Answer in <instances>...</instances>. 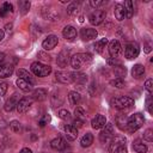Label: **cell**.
Listing matches in <instances>:
<instances>
[{
	"label": "cell",
	"instance_id": "obj_21",
	"mask_svg": "<svg viewBox=\"0 0 153 153\" xmlns=\"http://www.w3.org/2000/svg\"><path fill=\"white\" fill-rule=\"evenodd\" d=\"M48 97V91L45 88H37L32 92V99L33 100H37V102H43Z\"/></svg>",
	"mask_w": 153,
	"mask_h": 153
},
{
	"label": "cell",
	"instance_id": "obj_15",
	"mask_svg": "<svg viewBox=\"0 0 153 153\" xmlns=\"http://www.w3.org/2000/svg\"><path fill=\"white\" fill-rule=\"evenodd\" d=\"M14 72V66L12 63H1L0 65V78L5 79L8 78L13 74Z\"/></svg>",
	"mask_w": 153,
	"mask_h": 153
},
{
	"label": "cell",
	"instance_id": "obj_9",
	"mask_svg": "<svg viewBox=\"0 0 153 153\" xmlns=\"http://www.w3.org/2000/svg\"><path fill=\"white\" fill-rule=\"evenodd\" d=\"M32 103H33V99L31 97H24V98H22V99L18 100L16 109H17V111L19 114H25L31 108Z\"/></svg>",
	"mask_w": 153,
	"mask_h": 153
},
{
	"label": "cell",
	"instance_id": "obj_12",
	"mask_svg": "<svg viewBox=\"0 0 153 153\" xmlns=\"http://www.w3.org/2000/svg\"><path fill=\"white\" fill-rule=\"evenodd\" d=\"M121 50H122V47L117 39H114L109 43V54L111 59H117V56L121 54Z\"/></svg>",
	"mask_w": 153,
	"mask_h": 153
},
{
	"label": "cell",
	"instance_id": "obj_36",
	"mask_svg": "<svg viewBox=\"0 0 153 153\" xmlns=\"http://www.w3.org/2000/svg\"><path fill=\"white\" fill-rule=\"evenodd\" d=\"M123 7H124V11H126V18H130L133 16V12H134L133 2L130 0H127V1H124Z\"/></svg>",
	"mask_w": 153,
	"mask_h": 153
},
{
	"label": "cell",
	"instance_id": "obj_29",
	"mask_svg": "<svg viewBox=\"0 0 153 153\" xmlns=\"http://www.w3.org/2000/svg\"><path fill=\"white\" fill-rule=\"evenodd\" d=\"M72 76H73V81L78 82V84H86V81H87V75L84 73H80V72H76V73L73 72Z\"/></svg>",
	"mask_w": 153,
	"mask_h": 153
},
{
	"label": "cell",
	"instance_id": "obj_4",
	"mask_svg": "<svg viewBox=\"0 0 153 153\" xmlns=\"http://www.w3.org/2000/svg\"><path fill=\"white\" fill-rule=\"evenodd\" d=\"M31 72L36 75V76H48L51 73V67L49 65L42 63L39 61L32 62L31 63Z\"/></svg>",
	"mask_w": 153,
	"mask_h": 153
},
{
	"label": "cell",
	"instance_id": "obj_31",
	"mask_svg": "<svg viewBox=\"0 0 153 153\" xmlns=\"http://www.w3.org/2000/svg\"><path fill=\"white\" fill-rule=\"evenodd\" d=\"M68 100H69V103H71L72 105H76V104L80 103L81 96H80L78 92H75V91H71V92L68 93Z\"/></svg>",
	"mask_w": 153,
	"mask_h": 153
},
{
	"label": "cell",
	"instance_id": "obj_46",
	"mask_svg": "<svg viewBox=\"0 0 153 153\" xmlns=\"http://www.w3.org/2000/svg\"><path fill=\"white\" fill-rule=\"evenodd\" d=\"M48 122H50V116H49V115H45V116L39 121V126H41V127H44L45 124H48Z\"/></svg>",
	"mask_w": 153,
	"mask_h": 153
},
{
	"label": "cell",
	"instance_id": "obj_24",
	"mask_svg": "<svg viewBox=\"0 0 153 153\" xmlns=\"http://www.w3.org/2000/svg\"><path fill=\"white\" fill-rule=\"evenodd\" d=\"M115 121H116V124H117V127H118L120 129L126 130V128H127V122H128V116H127L126 114H120V115H117Z\"/></svg>",
	"mask_w": 153,
	"mask_h": 153
},
{
	"label": "cell",
	"instance_id": "obj_42",
	"mask_svg": "<svg viewBox=\"0 0 153 153\" xmlns=\"http://www.w3.org/2000/svg\"><path fill=\"white\" fill-rule=\"evenodd\" d=\"M143 139L148 142H152L153 141V130L152 129H146L145 133H143Z\"/></svg>",
	"mask_w": 153,
	"mask_h": 153
},
{
	"label": "cell",
	"instance_id": "obj_48",
	"mask_svg": "<svg viewBox=\"0 0 153 153\" xmlns=\"http://www.w3.org/2000/svg\"><path fill=\"white\" fill-rule=\"evenodd\" d=\"M84 121H81V120H78V118H74V122H73V126L74 127H76V128H80V127H82L84 126Z\"/></svg>",
	"mask_w": 153,
	"mask_h": 153
},
{
	"label": "cell",
	"instance_id": "obj_35",
	"mask_svg": "<svg viewBox=\"0 0 153 153\" xmlns=\"http://www.w3.org/2000/svg\"><path fill=\"white\" fill-rule=\"evenodd\" d=\"M106 44H108V38H102V39L97 41L96 44H94V49H96V51L99 53V54H102L103 50L105 49Z\"/></svg>",
	"mask_w": 153,
	"mask_h": 153
},
{
	"label": "cell",
	"instance_id": "obj_20",
	"mask_svg": "<svg viewBox=\"0 0 153 153\" xmlns=\"http://www.w3.org/2000/svg\"><path fill=\"white\" fill-rule=\"evenodd\" d=\"M17 75H18L20 79H23V80H25V81L30 82L32 86L36 84L35 78H33V76H32L27 71H25V69H23V68H20V69H18V71H17Z\"/></svg>",
	"mask_w": 153,
	"mask_h": 153
},
{
	"label": "cell",
	"instance_id": "obj_6",
	"mask_svg": "<svg viewBox=\"0 0 153 153\" xmlns=\"http://www.w3.org/2000/svg\"><path fill=\"white\" fill-rule=\"evenodd\" d=\"M122 146H126V137L123 135H114L109 142L108 151L109 153H116V151Z\"/></svg>",
	"mask_w": 153,
	"mask_h": 153
},
{
	"label": "cell",
	"instance_id": "obj_51",
	"mask_svg": "<svg viewBox=\"0 0 153 153\" xmlns=\"http://www.w3.org/2000/svg\"><path fill=\"white\" fill-rule=\"evenodd\" d=\"M38 56H43V57H42L43 60H50V56H49V55H44L43 53H38Z\"/></svg>",
	"mask_w": 153,
	"mask_h": 153
},
{
	"label": "cell",
	"instance_id": "obj_49",
	"mask_svg": "<svg viewBox=\"0 0 153 153\" xmlns=\"http://www.w3.org/2000/svg\"><path fill=\"white\" fill-rule=\"evenodd\" d=\"M116 153H127V148H126V146L120 147V148L116 151Z\"/></svg>",
	"mask_w": 153,
	"mask_h": 153
},
{
	"label": "cell",
	"instance_id": "obj_39",
	"mask_svg": "<svg viewBox=\"0 0 153 153\" xmlns=\"http://www.w3.org/2000/svg\"><path fill=\"white\" fill-rule=\"evenodd\" d=\"M59 117L61 120H63V121H69L71 120V112L68 110H66V109H61L59 111Z\"/></svg>",
	"mask_w": 153,
	"mask_h": 153
},
{
	"label": "cell",
	"instance_id": "obj_16",
	"mask_svg": "<svg viewBox=\"0 0 153 153\" xmlns=\"http://www.w3.org/2000/svg\"><path fill=\"white\" fill-rule=\"evenodd\" d=\"M106 124V118L104 115H96V117L92 118L91 121V127L93 129H100V128H104V126Z\"/></svg>",
	"mask_w": 153,
	"mask_h": 153
},
{
	"label": "cell",
	"instance_id": "obj_34",
	"mask_svg": "<svg viewBox=\"0 0 153 153\" xmlns=\"http://www.w3.org/2000/svg\"><path fill=\"white\" fill-rule=\"evenodd\" d=\"M30 6H31V4L27 0H20L18 2V7H19L22 14H26L29 12V10H30Z\"/></svg>",
	"mask_w": 153,
	"mask_h": 153
},
{
	"label": "cell",
	"instance_id": "obj_5",
	"mask_svg": "<svg viewBox=\"0 0 153 153\" xmlns=\"http://www.w3.org/2000/svg\"><path fill=\"white\" fill-rule=\"evenodd\" d=\"M140 54V47L136 42H129L124 47V56L128 60L136 59Z\"/></svg>",
	"mask_w": 153,
	"mask_h": 153
},
{
	"label": "cell",
	"instance_id": "obj_7",
	"mask_svg": "<svg viewBox=\"0 0 153 153\" xmlns=\"http://www.w3.org/2000/svg\"><path fill=\"white\" fill-rule=\"evenodd\" d=\"M105 18H106V12L105 11H103V10H96V11H93L90 14L88 22H90L91 25L97 26V25H100L105 20Z\"/></svg>",
	"mask_w": 153,
	"mask_h": 153
},
{
	"label": "cell",
	"instance_id": "obj_23",
	"mask_svg": "<svg viewBox=\"0 0 153 153\" xmlns=\"http://www.w3.org/2000/svg\"><path fill=\"white\" fill-rule=\"evenodd\" d=\"M17 103H18V97H17V94H13L8 100H6V103H5V105H4L5 111H7V112L12 111V110L17 106Z\"/></svg>",
	"mask_w": 153,
	"mask_h": 153
},
{
	"label": "cell",
	"instance_id": "obj_52",
	"mask_svg": "<svg viewBox=\"0 0 153 153\" xmlns=\"http://www.w3.org/2000/svg\"><path fill=\"white\" fill-rule=\"evenodd\" d=\"M11 27H12V24H7V25L5 26V29H6V31H7V32H10V31L12 30Z\"/></svg>",
	"mask_w": 153,
	"mask_h": 153
},
{
	"label": "cell",
	"instance_id": "obj_47",
	"mask_svg": "<svg viewBox=\"0 0 153 153\" xmlns=\"http://www.w3.org/2000/svg\"><path fill=\"white\" fill-rule=\"evenodd\" d=\"M103 4H104V1H102V0H91L90 1V5L92 7H98V6L103 5Z\"/></svg>",
	"mask_w": 153,
	"mask_h": 153
},
{
	"label": "cell",
	"instance_id": "obj_18",
	"mask_svg": "<svg viewBox=\"0 0 153 153\" xmlns=\"http://www.w3.org/2000/svg\"><path fill=\"white\" fill-rule=\"evenodd\" d=\"M65 134L69 141H73L78 137V128L74 127L73 124H66L65 126Z\"/></svg>",
	"mask_w": 153,
	"mask_h": 153
},
{
	"label": "cell",
	"instance_id": "obj_8",
	"mask_svg": "<svg viewBox=\"0 0 153 153\" xmlns=\"http://www.w3.org/2000/svg\"><path fill=\"white\" fill-rule=\"evenodd\" d=\"M114 136V126L111 123H106L104 126V129L99 134V140L102 143H108Z\"/></svg>",
	"mask_w": 153,
	"mask_h": 153
},
{
	"label": "cell",
	"instance_id": "obj_45",
	"mask_svg": "<svg viewBox=\"0 0 153 153\" xmlns=\"http://www.w3.org/2000/svg\"><path fill=\"white\" fill-rule=\"evenodd\" d=\"M7 88H8V85L6 82H1L0 84V96H5L7 92Z\"/></svg>",
	"mask_w": 153,
	"mask_h": 153
},
{
	"label": "cell",
	"instance_id": "obj_14",
	"mask_svg": "<svg viewBox=\"0 0 153 153\" xmlns=\"http://www.w3.org/2000/svg\"><path fill=\"white\" fill-rule=\"evenodd\" d=\"M80 36L84 41H91V39H94L97 36H98V32L96 29H91V27H85V29H81L80 31Z\"/></svg>",
	"mask_w": 153,
	"mask_h": 153
},
{
	"label": "cell",
	"instance_id": "obj_26",
	"mask_svg": "<svg viewBox=\"0 0 153 153\" xmlns=\"http://www.w3.org/2000/svg\"><path fill=\"white\" fill-rule=\"evenodd\" d=\"M16 84H17V86H18L22 91H24V92H30V91H32V85H31L30 82H27V81L20 79V78L17 79Z\"/></svg>",
	"mask_w": 153,
	"mask_h": 153
},
{
	"label": "cell",
	"instance_id": "obj_38",
	"mask_svg": "<svg viewBox=\"0 0 153 153\" xmlns=\"http://www.w3.org/2000/svg\"><path fill=\"white\" fill-rule=\"evenodd\" d=\"M74 116H75V118L81 120L84 122L86 120V114H85V111H84V109L81 106H76V109L74 110Z\"/></svg>",
	"mask_w": 153,
	"mask_h": 153
},
{
	"label": "cell",
	"instance_id": "obj_3",
	"mask_svg": "<svg viewBox=\"0 0 153 153\" xmlns=\"http://www.w3.org/2000/svg\"><path fill=\"white\" fill-rule=\"evenodd\" d=\"M111 105L118 110H124V109H129L134 105V99L127 96H122V97H116L111 99Z\"/></svg>",
	"mask_w": 153,
	"mask_h": 153
},
{
	"label": "cell",
	"instance_id": "obj_37",
	"mask_svg": "<svg viewBox=\"0 0 153 153\" xmlns=\"http://www.w3.org/2000/svg\"><path fill=\"white\" fill-rule=\"evenodd\" d=\"M110 85L116 88H123L126 86V81L122 78H116L114 80H110Z\"/></svg>",
	"mask_w": 153,
	"mask_h": 153
},
{
	"label": "cell",
	"instance_id": "obj_50",
	"mask_svg": "<svg viewBox=\"0 0 153 153\" xmlns=\"http://www.w3.org/2000/svg\"><path fill=\"white\" fill-rule=\"evenodd\" d=\"M19 153H32V151L30 149V148H27V147H24V148H22L20 149V152Z\"/></svg>",
	"mask_w": 153,
	"mask_h": 153
},
{
	"label": "cell",
	"instance_id": "obj_2",
	"mask_svg": "<svg viewBox=\"0 0 153 153\" xmlns=\"http://www.w3.org/2000/svg\"><path fill=\"white\" fill-rule=\"evenodd\" d=\"M145 122V118H143V115L140 114V112H136L134 115H131L130 117H128V122H127V128L126 130H128L129 133H134L136 131L137 129H140L142 127Z\"/></svg>",
	"mask_w": 153,
	"mask_h": 153
},
{
	"label": "cell",
	"instance_id": "obj_10",
	"mask_svg": "<svg viewBox=\"0 0 153 153\" xmlns=\"http://www.w3.org/2000/svg\"><path fill=\"white\" fill-rule=\"evenodd\" d=\"M71 61V56H69V50L68 49H62L59 55H57V59H56V63L59 67L61 68H65L67 67V65Z\"/></svg>",
	"mask_w": 153,
	"mask_h": 153
},
{
	"label": "cell",
	"instance_id": "obj_22",
	"mask_svg": "<svg viewBox=\"0 0 153 153\" xmlns=\"http://www.w3.org/2000/svg\"><path fill=\"white\" fill-rule=\"evenodd\" d=\"M143 74H145V67H143L142 65L137 63V65H134V66H133V68H131V75H133L135 79L142 78Z\"/></svg>",
	"mask_w": 153,
	"mask_h": 153
},
{
	"label": "cell",
	"instance_id": "obj_54",
	"mask_svg": "<svg viewBox=\"0 0 153 153\" xmlns=\"http://www.w3.org/2000/svg\"><path fill=\"white\" fill-rule=\"evenodd\" d=\"M5 60V54L4 53H0V65H1V62Z\"/></svg>",
	"mask_w": 153,
	"mask_h": 153
},
{
	"label": "cell",
	"instance_id": "obj_27",
	"mask_svg": "<svg viewBox=\"0 0 153 153\" xmlns=\"http://www.w3.org/2000/svg\"><path fill=\"white\" fill-rule=\"evenodd\" d=\"M92 143H93V135H92L91 133H86V134L81 137V140H80V146L84 147V148L90 147Z\"/></svg>",
	"mask_w": 153,
	"mask_h": 153
},
{
	"label": "cell",
	"instance_id": "obj_17",
	"mask_svg": "<svg viewBox=\"0 0 153 153\" xmlns=\"http://www.w3.org/2000/svg\"><path fill=\"white\" fill-rule=\"evenodd\" d=\"M62 35H63V37H65L67 41H73V39L76 38V35H78V33H76V29H75L74 26L67 25V26L63 27Z\"/></svg>",
	"mask_w": 153,
	"mask_h": 153
},
{
	"label": "cell",
	"instance_id": "obj_28",
	"mask_svg": "<svg viewBox=\"0 0 153 153\" xmlns=\"http://www.w3.org/2000/svg\"><path fill=\"white\" fill-rule=\"evenodd\" d=\"M133 149L136 153H147V146L140 140H135L133 142Z\"/></svg>",
	"mask_w": 153,
	"mask_h": 153
},
{
	"label": "cell",
	"instance_id": "obj_30",
	"mask_svg": "<svg viewBox=\"0 0 153 153\" xmlns=\"http://www.w3.org/2000/svg\"><path fill=\"white\" fill-rule=\"evenodd\" d=\"M43 16H44V18L47 20H57L59 19V14L54 10H47V8H44L43 10Z\"/></svg>",
	"mask_w": 153,
	"mask_h": 153
},
{
	"label": "cell",
	"instance_id": "obj_44",
	"mask_svg": "<svg viewBox=\"0 0 153 153\" xmlns=\"http://www.w3.org/2000/svg\"><path fill=\"white\" fill-rule=\"evenodd\" d=\"M145 87H146V90L148 91V93L151 94L152 91H153V80H152V79L146 80V82H145Z\"/></svg>",
	"mask_w": 153,
	"mask_h": 153
},
{
	"label": "cell",
	"instance_id": "obj_53",
	"mask_svg": "<svg viewBox=\"0 0 153 153\" xmlns=\"http://www.w3.org/2000/svg\"><path fill=\"white\" fill-rule=\"evenodd\" d=\"M145 51H146V53H149V51H151V45H149V44H146V45H145Z\"/></svg>",
	"mask_w": 153,
	"mask_h": 153
},
{
	"label": "cell",
	"instance_id": "obj_33",
	"mask_svg": "<svg viewBox=\"0 0 153 153\" xmlns=\"http://www.w3.org/2000/svg\"><path fill=\"white\" fill-rule=\"evenodd\" d=\"M79 8H80V4L76 2V1H73V2H71V4L67 6V13H68L69 16H74V14L78 13Z\"/></svg>",
	"mask_w": 153,
	"mask_h": 153
},
{
	"label": "cell",
	"instance_id": "obj_11",
	"mask_svg": "<svg viewBox=\"0 0 153 153\" xmlns=\"http://www.w3.org/2000/svg\"><path fill=\"white\" fill-rule=\"evenodd\" d=\"M57 43H59L57 36H55V35H49V36L42 42V48H43L44 50H51V49H54V48L57 45Z\"/></svg>",
	"mask_w": 153,
	"mask_h": 153
},
{
	"label": "cell",
	"instance_id": "obj_1",
	"mask_svg": "<svg viewBox=\"0 0 153 153\" xmlns=\"http://www.w3.org/2000/svg\"><path fill=\"white\" fill-rule=\"evenodd\" d=\"M92 62V55L88 53H78L71 57V66L75 71H80L85 67H88Z\"/></svg>",
	"mask_w": 153,
	"mask_h": 153
},
{
	"label": "cell",
	"instance_id": "obj_41",
	"mask_svg": "<svg viewBox=\"0 0 153 153\" xmlns=\"http://www.w3.org/2000/svg\"><path fill=\"white\" fill-rule=\"evenodd\" d=\"M114 72H115V74H116L118 78H122V76H123V75H126V73H127L126 68H124V67H122V66H115Z\"/></svg>",
	"mask_w": 153,
	"mask_h": 153
},
{
	"label": "cell",
	"instance_id": "obj_19",
	"mask_svg": "<svg viewBox=\"0 0 153 153\" xmlns=\"http://www.w3.org/2000/svg\"><path fill=\"white\" fill-rule=\"evenodd\" d=\"M66 146H67L66 140L63 137H60V136L53 139L51 142H50V147L53 149H56V151H63L66 148Z\"/></svg>",
	"mask_w": 153,
	"mask_h": 153
},
{
	"label": "cell",
	"instance_id": "obj_32",
	"mask_svg": "<svg viewBox=\"0 0 153 153\" xmlns=\"http://www.w3.org/2000/svg\"><path fill=\"white\" fill-rule=\"evenodd\" d=\"M13 12V6L10 2H4L2 6L0 7V17H6L7 13Z\"/></svg>",
	"mask_w": 153,
	"mask_h": 153
},
{
	"label": "cell",
	"instance_id": "obj_56",
	"mask_svg": "<svg viewBox=\"0 0 153 153\" xmlns=\"http://www.w3.org/2000/svg\"><path fill=\"white\" fill-rule=\"evenodd\" d=\"M41 153H45V152H41Z\"/></svg>",
	"mask_w": 153,
	"mask_h": 153
},
{
	"label": "cell",
	"instance_id": "obj_43",
	"mask_svg": "<svg viewBox=\"0 0 153 153\" xmlns=\"http://www.w3.org/2000/svg\"><path fill=\"white\" fill-rule=\"evenodd\" d=\"M146 109H147V111L152 115L153 114V110H152V97H151V94L147 97V99H146Z\"/></svg>",
	"mask_w": 153,
	"mask_h": 153
},
{
	"label": "cell",
	"instance_id": "obj_25",
	"mask_svg": "<svg viewBox=\"0 0 153 153\" xmlns=\"http://www.w3.org/2000/svg\"><path fill=\"white\" fill-rule=\"evenodd\" d=\"M114 13H115V18L117 20H123L126 18V11H124V7L122 4H117L115 6V10H114Z\"/></svg>",
	"mask_w": 153,
	"mask_h": 153
},
{
	"label": "cell",
	"instance_id": "obj_40",
	"mask_svg": "<svg viewBox=\"0 0 153 153\" xmlns=\"http://www.w3.org/2000/svg\"><path fill=\"white\" fill-rule=\"evenodd\" d=\"M10 128H11V130H12V131L18 133V131H20V129H22V124L19 123V121L13 120V121L10 123Z\"/></svg>",
	"mask_w": 153,
	"mask_h": 153
},
{
	"label": "cell",
	"instance_id": "obj_55",
	"mask_svg": "<svg viewBox=\"0 0 153 153\" xmlns=\"http://www.w3.org/2000/svg\"><path fill=\"white\" fill-rule=\"evenodd\" d=\"M4 36H5V32H4V31L0 29V42L4 39Z\"/></svg>",
	"mask_w": 153,
	"mask_h": 153
},
{
	"label": "cell",
	"instance_id": "obj_13",
	"mask_svg": "<svg viewBox=\"0 0 153 153\" xmlns=\"http://www.w3.org/2000/svg\"><path fill=\"white\" fill-rule=\"evenodd\" d=\"M55 79L61 84H71V82H73V76H72L71 72L59 71V72L55 73Z\"/></svg>",
	"mask_w": 153,
	"mask_h": 153
}]
</instances>
